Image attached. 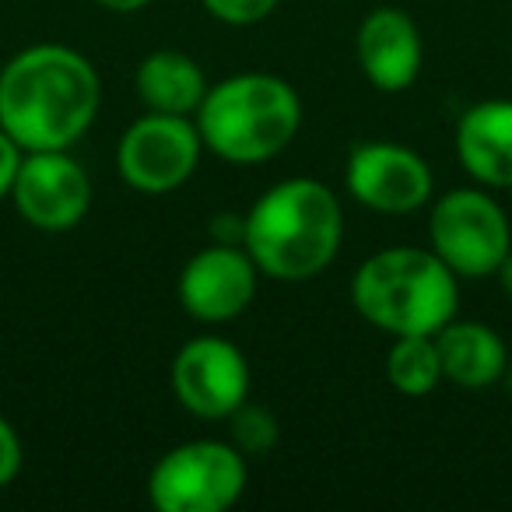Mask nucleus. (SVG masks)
I'll return each instance as SVG.
<instances>
[{"label": "nucleus", "instance_id": "1", "mask_svg": "<svg viewBox=\"0 0 512 512\" xmlns=\"http://www.w3.org/2000/svg\"><path fill=\"white\" fill-rule=\"evenodd\" d=\"M99 74L71 46L43 43L0 71V130L22 151L71 148L99 113Z\"/></svg>", "mask_w": 512, "mask_h": 512}, {"label": "nucleus", "instance_id": "2", "mask_svg": "<svg viewBox=\"0 0 512 512\" xmlns=\"http://www.w3.org/2000/svg\"><path fill=\"white\" fill-rule=\"evenodd\" d=\"M344 214L330 186L285 179L256 200L242 221V249L256 271L281 281H306L330 267L341 249Z\"/></svg>", "mask_w": 512, "mask_h": 512}, {"label": "nucleus", "instance_id": "3", "mask_svg": "<svg viewBox=\"0 0 512 512\" xmlns=\"http://www.w3.org/2000/svg\"><path fill=\"white\" fill-rule=\"evenodd\" d=\"M355 309L393 337L439 334L460 306L456 274L418 246H393L369 256L351 281Z\"/></svg>", "mask_w": 512, "mask_h": 512}, {"label": "nucleus", "instance_id": "4", "mask_svg": "<svg viewBox=\"0 0 512 512\" xmlns=\"http://www.w3.org/2000/svg\"><path fill=\"white\" fill-rule=\"evenodd\" d=\"M299 123V95L274 74H235L207 88L197 109L204 148L235 165H256L281 155L299 134Z\"/></svg>", "mask_w": 512, "mask_h": 512}, {"label": "nucleus", "instance_id": "5", "mask_svg": "<svg viewBox=\"0 0 512 512\" xmlns=\"http://www.w3.org/2000/svg\"><path fill=\"white\" fill-rule=\"evenodd\" d=\"M246 488V460L214 439L183 442L155 463L148 495L162 512H221Z\"/></svg>", "mask_w": 512, "mask_h": 512}, {"label": "nucleus", "instance_id": "6", "mask_svg": "<svg viewBox=\"0 0 512 512\" xmlns=\"http://www.w3.org/2000/svg\"><path fill=\"white\" fill-rule=\"evenodd\" d=\"M428 228H432V253L463 278L495 274L512 249L509 218L481 190H453L439 197Z\"/></svg>", "mask_w": 512, "mask_h": 512}, {"label": "nucleus", "instance_id": "7", "mask_svg": "<svg viewBox=\"0 0 512 512\" xmlns=\"http://www.w3.org/2000/svg\"><path fill=\"white\" fill-rule=\"evenodd\" d=\"M200 130L186 116L148 113L123 134L120 172L141 193H169L193 176L200 162Z\"/></svg>", "mask_w": 512, "mask_h": 512}, {"label": "nucleus", "instance_id": "8", "mask_svg": "<svg viewBox=\"0 0 512 512\" xmlns=\"http://www.w3.org/2000/svg\"><path fill=\"white\" fill-rule=\"evenodd\" d=\"M11 197L29 225L43 232H67L88 214L92 183L81 162L67 155V148L25 151Z\"/></svg>", "mask_w": 512, "mask_h": 512}, {"label": "nucleus", "instance_id": "9", "mask_svg": "<svg viewBox=\"0 0 512 512\" xmlns=\"http://www.w3.org/2000/svg\"><path fill=\"white\" fill-rule=\"evenodd\" d=\"M172 390L197 418H228L249 397V365L225 337H193L172 358Z\"/></svg>", "mask_w": 512, "mask_h": 512}, {"label": "nucleus", "instance_id": "10", "mask_svg": "<svg viewBox=\"0 0 512 512\" xmlns=\"http://www.w3.org/2000/svg\"><path fill=\"white\" fill-rule=\"evenodd\" d=\"M348 190L372 211L411 214L432 197V169L404 144L365 141L348 155Z\"/></svg>", "mask_w": 512, "mask_h": 512}, {"label": "nucleus", "instance_id": "11", "mask_svg": "<svg viewBox=\"0 0 512 512\" xmlns=\"http://www.w3.org/2000/svg\"><path fill=\"white\" fill-rule=\"evenodd\" d=\"M256 264L246 249L218 242L190 256L179 274V302L200 323H228L253 302Z\"/></svg>", "mask_w": 512, "mask_h": 512}, {"label": "nucleus", "instance_id": "12", "mask_svg": "<svg viewBox=\"0 0 512 512\" xmlns=\"http://www.w3.org/2000/svg\"><path fill=\"white\" fill-rule=\"evenodd\" d=\"M358 64L379 92H404L421 71V36L411 15L379 8L358 29Z\"/></svg>", "mask_w": 512, "mask_h": 512}, {"label": "nucleus", "instance_id": "13", "mask_svg": "<svg viewBox=\"0 0 512 512\" xmlns=\"http://www.w3.org/2000/svg\"><path fill=\"white\" fill-rule=\"evenodd\" d=\"M456 155L481 186L512 190V102L488 99L456 123Z\"/></svg>", "mask_w": 512, "mask_h": 512}, {"label": "nucleus", "instance_id": "14", "mask_svg": "<svg viewBox=\"0 0 512 512\" xmlns=\"http://www.w3.org/2000/svg\"><path fill=\"white\" fill-rule=\"evenodd\" d=\"M435 344H439L442 379H453L456 386H467V390L498 383L509 369L505 341L484 323L449 320L435 334Z\"/></svg>", "mask_w": 512, "mask_h": 512}, {"label": "nucleus", "instance_id": "15", "mask_svg": "<svg viewBox=\"0 0 512 512\" xmlns=\"http://www.w3.org/2000/svg\"><path fill=\"white\" fill-rule=\"evenodd\" d=\"M137 95L151 113L190 116L207 95L204 71L179 50H158L137 67Z\"/></svg>", "mask_w": 512, "mask_h": 512}, {"label": "nucleus", "instance_id": "16", "mask_svg": "<svg viewBox=\"0 0 512 512\" xmlns=\"http://www.w3.org/2000/svg\"><path fill=\"white\" fill-rule=\"evenodd\" d=\"M386 379L407 397H425L439 386L442 362L435 334H404L386 351Z\"/></svg>", "mask_w": 512, "mask_h": 512}, {"label": "nucleus", "instance_id": "17", "mask_svg": "<svg viewBox=\"0 0 512 512\" xmlns=\"http://www.w3.org/2000/svg\"><path fill=\"white\" fill-rule=\"evenodd\" d=\"M228 418H232V435H235V442H239L242 453L260 456L278 442V421H274L271 411H264V407L239 404Z\"/></svg>", "mask_w": 512, "mask_h": 512}, {"label": "nucleus", "instance_id": "18", "mask_svg": "<svg viewBox=\"0 0 512 512\" xmlns=\"http://www.w3.org/2000/svg\"><path fill=\"white\" fill-rule=\"evenodd\" d=\"M204 8L228 25H253L271 15L278 0H204Z\"/></svg>", "mask_w": 512, "mask_h": 512}, {"label": "nucleus", "instance_id": "19", "mask_svg": "<svg viewBox=\"0 0 512 512\" xmlns=\"http://www.w3.org/2000/svg\"><path fill=\"white\" fill-rule=\"evenodd\" d=\"M22 470V442L4 414H0V488H8Z\"/></svg>", "mask_w": 512, "mask_h": 512}, {"label": "nucleus", "instance_id": "20", "mask_svg": "<svg viewBox=\"0 0 512 512\" xmlns=\"http://www.w3.org/2000/svg\"><path fill=\"white\" fill-rule=\"evenodd\" d=\"M18 165H22V148L0 130V197H8L11 186H15Z\"/></svg>", "mask_w": 512, "mask_h": 512}, {"label": "nucleus", "instance_id": "21", "mask_svg": "<svg viewBox=\"0 0 512 512\" xmlns=\"http://www.w3.org/2000/svg\"><path fill=\"white\" fill-rule=\"evenodd\" d=\"M95 4H102L109 11H137V8H148L151 0H95Z\"/></svg>", "mask_w": 512, "mask_h": 512}, {"label": "nucleus", "instance_id": "22", "mask_svg": "<svg viewBox=\"0 0 512 512\" xmlns=\"http://www.w3.org/2000/svg\"><path fill=\"white\" fill-rule=\"evenodd\" d=\"M495 274H498V281H502V292L512 299V249H509V256H505V260H502V267H498Z\"/></svg>", "mask_w": 512, "mask_h": 512}, {"label": "nucleus", "instance_id": "23", "mask_svg": "<svg viewBox=\"0 0 512 512\" xmlns=\"http://www.w3.org/2000/svg\"><path fill=\"white\" fill-rule=\"evenodd\" d=\"M502 379H505V383H509V390H512V365H509V369H505V376H502Z\"/></svg>", "mask_w": 512, "mask_h": 512}]
</instances>
